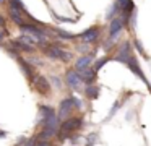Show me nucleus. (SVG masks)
<instances>
[{
    "label": "nucleus",
    "instance_id": "5701e85b",
    "mask_svg": "<svg viewBox=\"0 0 151 146\" xmlns=\"http://www.w3.org/2000/svg\"><path fill=\"white\" fill-rule=\"evenodd\" d=\"M34 146H52V143H50V141H44V140H37Z\"/></svg>",
    "mask_w": 151,
    "mask_h": 146
},
{
    "label": "nucleus",
    "instance_id": "423d86ee",
    "mask_svg": "<svg viewBox=\"0 0 151 146\" xmlns=\"http://www.w3.org/2000/svg\"><path fill=\"white\" fill-rule=\"evenodd\" d=\"M65 83L68 84V88L78 91L83 81H81V78H80V75H78V71H76V70H68V71H67V75H65Z\"/></svg>",
    "mask_w": 151,
    "mask_h": 146
},
{
    "label": "nucleus",
    "instance_id": "7ed1b4c3",
    "mask_svg": "<svg viewBox=\"0 0 151 146\" xmlns=\"http://www.w3.org/2000/svg\"><path fill=\"white\" fill-rule=\"evenodd\" d=\"M29 81H31V84H33V88L41 94V96H47V94H49V91H50L49 78L42 76V75H39V73H34V76L31 78Z\"/></svg>",
    "mask_w": 151,
    "mask_h": 146
},
{
    "label": "nucleus",
    "instance_id": "412c9836",
    "mask_svg": "<svg viewBox=\"0 0 151 146\" xmlns=\"http://www.w3.org/2000/svg\"><path fill=\"white\" fill-rule=\"evenodd\" d=\"M50 81L54 83V86H55L57 89H60V88H62V80H60L59 76H50Z\"/></svg>",
    "mask_w": 151,
    "mask_h": 146
},
{
    "label": "nucleus",
    "instance_id": "4468645a",
    "mask_svg": "<svg viewBox=\"0 0 151 146\" xmlns=\"http://www.w3.org/2000/svg\"><path fill=\"white\" fill-rule=\"evenodd\" d=\"M85 94L89 97V99H96V97L99 96V88L94 86V84H88L85 89Z\"/></svg>",
    "mask_w": 151,
    "mask_h": 146
},
{
    "label": "nucleus",
    "instance_id": "9b49d317",
    "mask_svg": "<svg viewBox=\"0 0 151 146\" xmlns=\"http://www.w3.org/2000/svg\"><path fill=\"white\" fill-rule=\"evenodd\" d=\"M91 63H93V55H81V57L75 62V70L76 71L85 70V68H88Z\"/></svg>",
    "mask_w": 151,
    "mask_h": 146
},
{
    "label": "nucleus",
    "instance_id": "6e6552de",
    "mask_svg": "<svg viewBox=\"0 0 151 146\" xmlns=\"http://www.w3.org/2000/svg\"><path fill=\"white\" fill-rule=\"evenodd\" d=\"M78 75H80V78H81V81L86 83V84H93L94 80H96V71L93 70V68H89V67L85 68V70H80Z\"/></svg>",
    "mask_w": 151,
    "mask_h": 146
},
{
    "label": "nucleus",
    "instance_id": "0eeeda50",
    "mask_svg": "<svg viewBox=\"0 0 151 146\" xmlns=\"http://www.w3.org/2000/svg\"><path fill=\"white\" fill-rule=\"evenodd\" d=\"M80 37H81L86 44H93V42H96V41H98V37H99V28H89V29H86V31L83 32Z\"/></svg>",
    "mask_w": 151,
    "mask_h": 146
},
{
    "label": "nucleus",
    "instance_id": "bb28decb",
    "mask_svg": "<svg viewBox=\"0 0 151 146\" xmlns=\"http://www.w3.org/2000/svg\"><path fill=\"white\" fill-rule=\"evenodd\" d=\"M0 3H5V0H0Z\"/></svg>",
    "mask_w": 151,
    "mask_h": 146
},
{
    "label": "nucleus",
    "instance_id": "a211bd4d",
    "mask_svg": "<svg viewBox=\"0 0 151 146\" xmlns=\"http://www.w3.org/2000/svg\"><path fill=\"white\" fill-rule=\"evenodd\" d=\"M117 12H120V6H119V3H117V2H115L114 5L111 6V10L107 12V19H114V15H115Z\"/></svg>",
    "mask_w": 151,
    "mask_h": 146
},
{
    "label": "nucleus",
    "instance_id": "f03ea898",
    "mask_svg": "<svg viewBox=\"0 0 151 146\" xmlns=\"http://www.w3.org/2000/svg\"><path fill=\"white\" fill-rule=\"evenodd\" d=\"M44 54L52 60H62V62H68L73 57L68 50H63L62 47H57L54 44H49L47 47H44Z\"/></svg>",
    "mask_w": 151,
    "mask_h": 146
},
{
    "label": "nucleus",
    "instance_id": "2eb2a0df",
    "mask_svg": "<svg viewBox=\"0 0 151 146\" xmlns=\"http://www.w3.org/2000/svg\"><path fill=\"white\" fill-rule=\"evenodd\" d=\"M18 42H21V44H24V45H36L37 44V41L33 37V36H28V34H23V36H20V37L17 39Z\"/></svg>",
    "mask_w": 151,
    "mask_h": 146
},
{
    "label": "nucleus",
    "instance_id": "a878e982",
    "mask_svg": "<svg viewBox=\"0 0 151 146\" xmlns=\"http://www.w3.org/2000/svg\"><path fill=\"white\" fill-rule=\"evenodd\" d=\"M7 136V132H4V130H0V138H5Z\"/></svg>",
    "mask_w": 151,
    "mask_h": 146
},
{
    "label": "nucleus",
    "instance_id": "20e7f679",
    "mask_svg": "<svg viewBox=\"0 0 151 146\" xmlns=\"http://www.w3.org/2000/svg\"><path fill=\"white\" fill-rule=\"evenodd\" d=\"M124 26H125V21H124L122 16H115L114 19H111V26H109V41H107V45H106V47H111L112 42L119 37V34H120V31L124 29Z\"/></svg>",
    "mask_w": 151,
    "mask_h": 146
},
{
    "label": "nucleus",
    "instance_id": "aec40b11",
    "mask_svg": "<svg viewBox=\"0 0 151 146\" xmlns=\"http://www.w3.org/2000/svg\"><path fill=\"white\" fill-rule=\"evenodd\" d=\"M70 99H72L73 109H83V102H81V99H78L76 96H70Z\"/></svg>",
    "mask_w": 151,
    "mask_h": 146
},
{
    "label": "nucleus",
    "instance_id": "f257e3e1",
    "mask_svg": "<svg viewBox=\"0 0 151 146\" xmlns=\"http://www.w3.org/2000/svg\"><path fill=\"white\" fill-rule=\"evenodd\" d=\"M85 120L81 119V117H68V119H65L62 123L59 125V130H57V135L55 138L59 140V141H65V140H70V133L76 132V130H80L83 125H85Z\"/></svg>",
    "mask_w": 151,
    "mask_h": 146
},
{
    "label": "nucleus",
    "instance_id": "b1692460",
    "mask_svg": "<svg viewBox=\"0 0 151 146\" xmlns=\"http://www.w3.org/2000/svg\"><path fill=\"white\" fill-rule=\"evenodd\" d=\"M7 36H8V29L7 28H2V29H0V41H4Z\"/></svg>",
    "mask_w": 151,
    "mask_h": 146
},
{
    "label": "nucleus",
    "instance_id": "39448f33",
    "mask_svg": "<svg viewBox=\"0 0 151 146\" xmlns=\"http://www.w3.org/2000/svg\"><path fill=\"white\" fill-rule=\"evenodd\" d=\"M73 110V104H72V99L70 97H65V99L60 101L59 104V110H57V117H59L60 120H65L70 117V114H72Z\"/></svg>",
    "mask_w": 151,
    "mask_h": 146
},
{
    "label": "nucleus",
    "instance_id": "393cba45",
    "mask_svg": "<svg viewBox=\"0 0 151 146\" xmlns=\"http://www.w3.org/2000/svg\"><path fill=\"white\" fill-rule=\"evenodd\" d=\"M5 23H7V18H4V16L0 15V26H2V28H5Z\"/></svg>",
    "mask_w": 151,
    "mask_h": 146
},
{
    "label": "nucleus",
    "instance_id": "f8f14e48",
    "mask_svg": "<svg viewBox=\"0 0 151 146\" xmlns=\"http://www.w3.org/2000/svg\"><path fill=\"white\" fill-rule=\"evenodd\" d=\"M54 114H57L54 107H50V106H39V115H41V120H39L37 123H39V125H42L44 120H46L47 117L54 115Z\"/></svg>",
    "mask_w": 151,
    "mask_h": 146
},
{
    "label": "nucleus",
    "instance_id": "dca6fc26",
    "mask_svg": "<svg viewBox=\"0 0 151 146\" xmlns=\"http://www.w3.org/2000/svg\"><path fill=\"white\" fill-rule=\"evenodd\" d=\"M8 2V8H12V10H18V12H26L24 10V5H23V2L21 0H7Z\"/></svg>",
    "mask_w": 151,
    "mask_h": 146
},
{
    "label": "nucleus",
    "instance_id": "6ab92c4d",
    "mask_svg": "<svg viewBox=\"0 0 151 146\" xmlns=\"http://www.w3.org/2000/svg\"><path fill=\"white\" fill-rule=\"evenodd\" d=\"M55 34L59 36V37H62V39H68V41H72L75 36L73 34H70V32H65L63 29H55Z\"/></svg>",
    "mask_w": 151,
    "mask_h": 146
},
{
    "label": "nucleus",
    "instance_id": "4be33fe9",
    "mask_svg": "<svg viewBox=\"0 0 151 146\" xmlns=\"http://www.w3.org/2000/svg\"><path fill=\"white\" fill-rule=\"evenodd\" d=\"M119 107H120V102H119V101H117V102H115L114 106H112V110H111V114H109V115H107V119H111V117L114 115L115 112H117V110H119Z\"/></svg>",
    "mask_w": 151,
    "mask_h": 146
},
{
    "label": "nucleus",
    "instance_id": "f3484780",
    "mask_svg": "<svg viewBox=\"0 0 151 146\" xmlns=\"http://www.w3.org/2000/svg\"><path fill=\"white\" fill-rule=\"evenodd\" d=\"M107 62H109V57H104V58H99V60H98V62H96V63H94V67H93V70H94L96 73H98V71L101 70V68L104 67L106 63H107Z\"/></svg>",
    "mask_w": 151,
    "mask_h": 146
},
{
    "label": "nucleus",
    "instance_id": "ddd939ff",
    "mask_svg": "<svg viewBox=\"0 0 151 146\" xmlns=\"http://www.w3.org/2000/svg\"><path fill=\"white\" fill-rule=\"evenodd\" d=\"M8 13H10V18L13 19V23H17L18 26L24 23L23 15H26V12H18V10H12V8H8Z\"/></svg>",
    "mask_w": 151,
    "mask_h": 146
},
{
    "label": "nucleus",
    "instance_id": "9d476101",
    "mask_svg": "<svg viewBox=\"0 0 151 146\" xmlns=\"http://www.w3.org/2000/svg\"><path fill=\"white\" fill-rule=\"evenodd\" d=\"M130 55H132L130 54V44H128V42H124V44H122V47L119 49L117 55H115V60L127 63V60H128V57H130Z\"/></svg>",
    "mask_w": 151,
    "mask_h": 146
},
{
    "label": "nucleus",
    "instance_id": "1a4fd4ad",
    "mask_svg": "<svg viewBox=\"0 0 151 146\" xmlns=\"http://www.w3.org/2000/svg\"><path fill=\"white\" fill-rule=\"evenodd\" d=\"M18 60V63H20V67H21V70H23V73L26 75V78L28 80H31V78L34 76V67L31 65V62H28V60H24V58H21V57H18L17 58Z\"/></svg>",
    "mask_w": 151,
    "mask_h": 146
}]
</instances>
